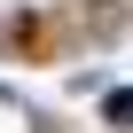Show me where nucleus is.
<instances>
[{
	"label": "nucleus",
	"mask_w": 133,
	"mask_h": 133,
	"mask_svg": "<svg viewBox=\"0 0 133 133\" xmlns=\"http://www.w3.org/2000/svg\"><path fill=\"white\" fill-rule=\"evenodd\" d=\"M8 55H16V63H47V55H63V24H47V16L8 24Z\"/></svg>",
	"instance_id": "1"
}]
</instances>
